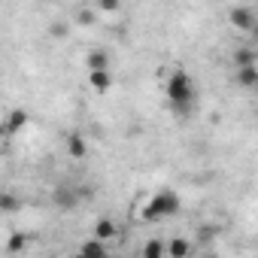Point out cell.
<instances>
[{
	"mask_svg": "<svg viewBox=\"0 0 258 258\" xmlns=\"http://www.w3.org/2000/svg\"><path fill=\"white\" fill-rule=\"evenodd\" d=\"M0 210H4V213H16L19 210V198L16 195H4V198H0Z\"/></svg>",
	"mask_w": 258,
	"mask_h": 258,
	"instance_id": "cell-17",
	"label": "cell"
},
{
	"mask_svg": "<svg viewBox=\"0 0 258 258\" xmlns=\"http://www.w3.org/2000/svg\"><path fill=\"white\" fill-rule=\"evenodd\" d=\"M52 34H55V37H64V34H67L64 22H55V25H52Z\"/></svg>",
	"mask_w": 258,
	"mask_h": 258,
	"instance_id": "cell-19",
	"label": "cell"
},
{
	"mask_svg": "<svg viewBox=\"0 0 258 258\" xmlns=\"http://www.w3.org/2000/svg\"><path fill=\"white\" fill-rule=\"evenodd\" d=\"M179 213V195L176 191H155L143 207H140V222H161Z\"/></svg>",
	"mask_w": 258,
	"mask_h": 258,
	"instance_id": "cell-2",
	"label": "cell"
},
{
	"mask_svg": "<svg viewBox=\"0 0 258 258\" xmlns=\"http://www.w3.org/2000/svg\"><path fill=\"white\" fill-rule=\"evenodd\" d=\"M143 258H167V243L164 240H146V246H143Z\"/></svg>",
	"mask_w": 258,
	"mask_h": 258,
	"instance_id": "cell-11",
	"label": "cell"
},
{
	"mask_svg": "<svg viewBox=\"0 0 258 258\" xmlns=\"http://www.w3.org/2000/svg\"><path fill=\"white\" fill-rule=\"evenodd\" d=\"M234 67H237V70H243V67H255V52H249V49H237V52H234Z\"/></svg>",
	"mask_w": 258,
	"mask_h": 258,
	"instance_id": "cell-14",
	"label": "cell"
},
{
	"mask_svg": "<svg viewBox=\"0 0 258 258\" xmlns=\"http://www.w3.org/2000/svg\"><path fill=\"white\" fill-rule=\"evenodd\" d=\"M25 243H28V234H22V231H16V234H10V240H7V252H22L25 249Z\"/></svg>",
	"mask_w": 258,
	"mask_h": 258,
	"instance_id": "cell-15",
	"label": "cell"
},
{
	"mask_svg": "<svg viewBox=\"0 0 258 258\" xmlns=\"http://www.w3.org/2000/svg\"><path fill=\"white\" fill-rule=\"evenodd\" d=\"M28 118H31V115H28L25 109H10V112H7V121H4V134H7V137L19 134L22 127L28 124Z\"/></svg>",
	"mask_w": 258,
	"mask_h": 258,
	"instance_id": "cell-4",
	"label": "cell"
},
{
	"mask_svg": "<svg viewBox=\"0 0 258 258\" xmlns=\"http://www.w3.org/2000/svg\"><path fill=\"white\" fill-rule=\"evenodd\" d=\"M88 82H91V88H94L97 94H106V91L112 88V79H109V70H106V73H88Z\"/></svg>",
	"mask_w": 258,
	"mask_h": 258,
	"instance_id": "cell-12",
	"label": "cell"
},
{
	"mask_svg": "<svg viewBox=\"0 0 258 258\" xmlns=\"http://www.w3.org/2000/svg\"><path fill=\"white\" fill-rule=\"evenodd\" d=\"M76 258H109V255H106V243H100L97 237H91V240H85V243L79 246Z\"/></svg>",
	"mask_w": 258,
	"mask_h": 258,
	"instance_id": "cell-6",
	"label": "cell"
},
{
	"mask_svg": "<svg viewBox=\"0 0 258 258\" xmlns=\"http://www.w3.org/2000/svg\"><path fill=\"white\" fill-rule=\"evenodd\" d=\"M94 22H97V13L94 10H85V7L76 10V25H94Z\"/></svg>",
	"mask_w": 258,
	"mask_h": 258,
	"instance_id": "cell-16",
	"label": "cell"
},
{
	"mask_svg": "<svg viewBox=\"0 0 258 258\" xmlns=\"http://www.w3.org/2000/svg\"><path fill=\"white\" fill-rule=\"evenodd\" d=\"M115 234H118V228H115V222H112V219H97V222H94V237H97L100 243L112 240Z\"/></svg>",
	"mask_w": 258,
	"mask_h": 258,
	"instance_id": "cell-10",
	"label": "cell"
},
{
	"mask_svg": "<svg viewBox=\"0 0 258 258\" xmlns=\"http://www.w3.org/2000/svg\"><path fill=\"white\" fill-rule=\"evenodd\" d=\"M97 10H103V13H118V4H112V0H103V4H97Z\"/></svg>",
	"mask_w": 258,
	"mask_h": 258,
	"instance_id": "cell-18",
	"label": "cell"
},
{
	"mask_svg": "<svg viewBox=\"0 0 258 258\" xmlns=\"http://www.w3.org/2000/svg\"><path fill=\"white\" fill-rule=\"evenodd\" d=\"M85 64H88V73H106L109 70V55L103 49H91L88 58H85Z\"/></svg>",
	"mask_w": 258,
	"mask_h": 258,
	"instance_id": "cell-7",
	"label": "cell"
},
{
	"mask_svg": "<svg viewBox=\"0 0 258 258\" xmlns=\"http://www.w3.org/2000/svg\"><path fill=\"white\" fill-rule=\"evenodd\" d=\"M164 94H167V103H170L179 115H185V112H191V109H195L198 88H195V82H191V76H188L185 70H173V73L167 76Z\"/></svg>",
	"mask_w": 258,
	"mask_h": 258,
	"instance_id": "cell-1",
	"label": "cell"
},
{
	"mask_svg": "<svg viewBox=\"0 0 258 258\" xmlns=\"http://www.w3.org/2000/svg\"><path fill=\"white\" fill-rule=\"evenodd\" d=\"M55 204H58V207H76V204H79L76 188H64V185H61V188L55 191Z\"/></svg>",
	"mask_w": 258,
	"mask_h": 258,
	"instance_id": "cell-13",
	"label": "cell"
},
{
	"mask_svg": "<svg viewBox=\"0 0 258 258\" xmlns=\"http://www.w3.org/2000/svg\"><path fill=\"white\" fill-rule=\"evenodd\" d=\"M67 155L70 158H85L88 155V143H85L82 134H70L67 137Z\"/></svg>",
	"mask_w": 258,
	"mask_h": 258,
	"instance_id": "cell-9",
	"label": "cell"
},
{
	"mask_svg": "<svg viewBox=\"0 0 258 258\" xmlns=\"http://www.w3.org/2000/svg\"><path fill=\"white\" fill-rule=\"evenodd\" d=\"M234 79H237L240 88H246V91H258V64H255V67H243V70H237Z\"/></svg>",
	"mask_w": 258,
	"mask_h": 258,
	"instance_id": "cell-8",
	"label": "cell"
},
{
	"mask_svg": "<svg viewBox=\"0 0 258 258\" xmlns=\"http://www.w3.org/2000/svg\"><path fill=\"white\" fill-rule=\"evenodd\" d=\"M228 22L234 31H243V34H255L258 31V13L252 7H231L228 10Z\"/></svg>",
	"mask_w": 258,
	"mask_h": 258,
	"instance_id": "cell-3",
	"label": "cell"
},
{
	"mask_svg": "<svg viewBox=\"0 0 258 258\" xmlns=\"http://www.w3.org/2000/svg\"><path fill=\"white\" fill-rule=\"evenodd\" d=\"M195 252V243L188 237H170L167 243V258H191Z\"/></svg>",
	"mask_w": 258,
	"mask_h": 258,
	"instance_id": "cell-5",
	"label": "cell"
}]
</instances>
